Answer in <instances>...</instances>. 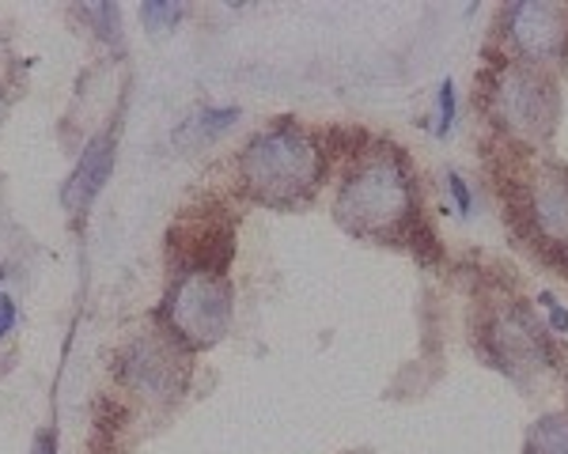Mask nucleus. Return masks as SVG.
<instances>
[{"instance_id": "1", "label": "nucleus", "mask_w": 568, "mask_h": 454, "mask_svg": "<svg viewBox=\"0 0 568 454\" xmlns=\"http://www.w3.org/2000/svg\"><path fill=\"white\" fill-rule=\"evenodd\" d=\"M326 159L318 144L296 125H273L246 144L240 159L243 186L254 202L296 205L311 197L323 182Z\"/></svg>"}, {"instance_id": "2", "label": "nucleus", "mask_w": 568, "mask_h": 454, "mask_svg": "<svg viewBox=\"0 0 568 454\" xmlns=\"http://www.w3.org/2000/svg\"><path fill=\"white\" fill-rule=\"evenodd\" d=\"M337 220L356 235H394L414 220V186L394 148L364 156L337 194Z\"/></svg>"}, {"instance_id": "3", "label": "nucleus", "mask_w": 568, "mask_h": 454, "mask_svg": "<svg viewBox=\"0 0 568 454\" xmlns=\"http://www.w3.org/2000/svg\"><path fill=\"white\" fill-rule=\"evenodd\" d=\"M168 318L179 341L216 344L232 326V288L216 272H182L168 299Z\"/></svg>"}, {"instance_id": "4", "label": "nucleus", "mask_w": 568, "mask_h": 454, "mask_svg": "<svg viewBox=\"0 0 568 454\" xmlns=\"http://www.w3.org/2000/svg\"><path fill=\"white\" fill-rule=\"evenodd\" d=\"M489 103L497 122L508 130L511 136H527V141H538L554 130L557 117V95L554 84L546 76H538L535 69L527 65H508L500 72L497 87L489 91Z\"/></svg>"}, {"instance_id": "5", "label": "nucleus", "mask_w": 568, "mask_h": 454, "mask_svg": "<svg viewBox=\"0 0 568 454\" xmlns=\"http://www.w3.org/2000/svg\"><path fill=\"white\" fill-rule=\"evenodd\" d=\"M508 27L527 61H554L568 50V12L557 4H516L508 12Z\"/></svg>"}, {"instance_id": "6", "label": "nucleus", "mask_w": 568, "mask_h": 454, "mask_svg": "<svg viewBox=\"0 0 568 454\" xmlns=\"http://www.w3.org/2000/svg\"><path fill=\"white\" fill-rule=\"evenodd\" d=\"M122 375L130 379L136 390L152 398H171L182 386L186 375V360L179 357V349L171 341H163L160 333H149L125 352Z\"/></svg>"}, {"instance_id": "7", "label": "nucleus", "mask_w": 568, "mask_h": 454, "mask_svg": "<svg viewBox=\"0 0 568 454\" xmlns=\"http://www.w3.org/2000/svg\"><path fill=\"white\" fill-rule=\"evenodd\" d=\"M489 341H493V357L504 368H542L546 360V341L542 330L530 326V318L524 311H500L497 322L489 326Z\"/></svg>"}, {"instance_id": "8", "label": "nucleus", "mask_w": 568, "mask_h": 454, "mask_svg": "<svg viewBox=\"0 0 568 454\" xmlns=\"http://www.w3.org/2000/svg\"><path fill=\"white\" fill-rule=\"evenodd\" d=\"M110 171H114V136L99 133L88 141L84 159H80V167L72 171V178L65 186V208H72V213L88 208L95 202L99 189H103V182L110 178Z\"/></svg>"}, {"instance_id": "9", "label": "nucleus", "mask_w": 568, "mask_h": 454, "mask_svg": "<svg viewBox=\"0 0 568 454\" xmlns=\"http://www.w3.org/2000/svg\"><path fill=\"white\" fill-rule=\"evenodd\" d=\"M530 220L546 239L568 235V175L565 171H542L530 186Z\"/></svg>"}, {"instance_id": "10", "label": "nucleus", "mask_w": 568, "mask_h": 454, "mask_svg": "<svg viewBox=\"0 0 568 454\" xmlns=\"http://www.w3.org/2000/svg\"><path fill=\"white\" fill-rule=\"evenodd\" d=\"M235 117H240V111H235V106H224V111H201V114H194L179 130V141L182 144H190V141H213V136H220L224 130H232Z\"/></svg>"}, {"instance_id": "11", "label": "nucleus", "mask_w": 568, "mask_h": 454, "mask_svg": "<svg viewBox=\"0 0 568 454\" xmlns=\"http://www.w3.org/2000/svg\"><path fill=\"white\" fill-rule=\"evenodd\" d=\"M527 454H568V421L565 416H542L530 429Z\"/></svg>"}, {"instance_id": "12", "label": "nucleus", "mask_w": 568, "mask_h": 454, "mask_svg": "<svg viewBox=\"0 0 568 454\" xmlns=\"http://www.w3.org/2000/svg\"><path fill=\"white\" fill-rule=\"evenodd\" d=\"M182 8L179 4H144L141 8V20L152 27V31H171L179 23Z\"/></svg>"}, {"instance_id": "13", "label": "nucleus", "mask_w": 568, "mask_h": 454, "mask_svg": "<svg viewBox=\"0 0 568 454\" xmlns=\"http://www.w3.org/2000/svg\"><path fill=\"white\" fill-rule=\"evenodd\" d=\"M452 125H455V84L452 80H444L439 84V136H447L452 133Z\"/></svg>"}, {"instance_id": "14", "label": "nucleus", "mask_w": 568, "mask_h": 454, "mask_svg": "<svg viewBox=\"0 0 568 454\" xmlns=\"http://www.w3.org/2000/svg\"><path fill=\"white\" fill-rule=\"evenodd\" d=\"M447 189H452V197H455V208H459V213L466 216L470 213V189H466V182H463V175H447Z\"/></svg>"}, {"instance_id": "15", "label": "nucleus", "mask_w": 568, "mask_h": 454, "mask_svg": "<svg viewBox=\"0 0 568 454\" xmlns=\"http://www.w3.org/2000/svg\"><path fill=\"white\" fill-rule=\"evenodd\" d=\"M538 299H542V307L549 311V322H554V330H557V333H568V311H565V307L557 303V299L549 296V292H542Z\"/></svg>"}, {"instance_id": "16", "label": "nucleus", "mask_w": 568, "mask_h": 454, "mask_svg": "<svg viewBox=\"0 0 568 454\" xmlns=\"http://www.w3.org/2000/svg\"><path fill=\"white\" fill-rule=\"evenodd\" d=\"M31 454H58V432H53V429H42L39 435H34Z\"/></svg>"}, {"instance_id": "17", "label": "nucleus", "mask_w": 568, "mask_h": 454, "mask_svg": "<svg viewBox=\"0 0 568 454\" xmlns=\"http://www.w3.org/2000/svg\"><path fill=\"white\" fill-rule=\"evenodd\" d=\"M16 326V303L12 296H0V338Z\"/></svg>"}]
</instances>
